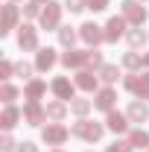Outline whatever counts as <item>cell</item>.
Returning a JSON list of instances; mask_svg holds the SVG:
<instances>
[{"label":"cell","mask_w":149,"mask_h":152,"mask_svg":"<svg viewBox=\"0 0 149 152\" xmlns=\"http://www.w3.org/2000/svg\"><path fill=\"white\" fill-rule=\"evenodd\" d=\"M50 91L56 94V99H76V82H70L67 76H58V79H53V85H50Z\"/></svg>","instance_id":"obj_10"},{"label":"cell","mask_w":149,"mask_h":152,"mask_svg":"<svg viewBox=\"0 0 149 152\" xmlns=\"http://www.w3.org/2000/svg\"><path fill=\"white\" fill-rule=\"evenodd\" d=\"M67 137H70V132H67L61 123H47V126L41 129V140H44L47 146H61Z\"/></svg>","instance_id":"obj_2"},{"label":"cell","mask_w":149,"mask_h":152,"mask_svg":"<svg viewBox=\"0 0 149 152\" xmlns=\"http://www.w3.org/2000/svg\"><path fill=\"white\" fill-rule=\"evenodd\" d=\"M53 152H64V149H53Z\"/></svg>","instance_id":"obj_39"},{"label":"cell","mask_w":149,"mask_h":152,"mask_svg":"<svg viewBox=\"0 0 149 152\" xmlns=\"http://www.w3.org/2000/svg\"><path fill=\"white\" fill-rule=\"evenodd\" d=\"M126 114H129L131 123H143V120L149 117V108H146V102H143V99H131L129 108H126Z\"/></svg>","instance_id":"obj_16"},{"label":"cell","mask_w":149,"mask_h":152,"mask_svg":"<svg viewBox=\"0 0 149 152\" xmlns=\"http://www.w3.org/2000/svg\"><path fill=\"white\" fill-rule=\"evenodd\" d=\"M120 12H123V18L134 23V26H140L143 20H146V6H140V0H123L120 3Z\"/></svg>","instance_id":"obj_4"},{"label":"cell","mask_w":149,"mask_h":152,"mask_svg":"<svg viewBox=\"0 0 149 152\" xmlns=\"http://www.w3.org/2000/svg\"><path fill=\"white\" fill-rule=\"evenodd\" d=\"M146 32H143V29H140V26H134V29H129V32H126V41H129V47L131 50H137V47H143V44H146Z\"/></svg>","instance_id":"obj_24"},{"label":"cell","mask_w":149,"mask_h":152,"mask_svg":"<svg viewBox=\"0 0 149 152\" xmlns=\"http://www.w3.org/2000/svg\"><path fill=\"white\" fill-rule=\"evenodd\" d=\"M102 64H105V61H102V53H99L96 47H91V50H88V61H85V70H91V67L99 70Z\"/></svg>","instance_id":"obj_26"},{"label":"cell","mask_w":149,"mask_h":152,"mask_svg":"<svg viewBox=\"0 0 149 152\" xmlns=\"http://www.w3.org/2000/svg\"><path fill=\"white\" fill-rule=\"evenodd\" d=\"M18 152H38V146L32 140H23V143H18Z\"/></svg>","instance_id":"obj_36"},{"label":"cell","mask_w":149,"mask_h":152,"mask_svg":"<svg viewBox=\"0 0 149 152\" xmlns=\"http://www.w3.org/2000/svg\"><path fill=\"white\" fill-rule=\"evenodd\" d=\"M44 94H47V82L44 79H29L26 88H23V96L26 99H41Z\"/></svg>","instance_id":"obj_18"},{"label":"cell","mask_w":149,"mask_h":152,"mask_svg":"<svg viewBox=\"0 0 149 152\" xmlns=\"http://www.w3.org/2000/svg\"><path fill=\"white\" fill-rule=\"evenodd\" d=\"M129 114H120V111H108V117H105V126L111 129L114 134H123V132H129Z\"/></svg>","instance_id":"obj_14"},{"label":"cell","mask_w":149,"mask_h":152,"mask_svg":"<svg viewBox=\"0 0 149 152\" xmlns=\"http://www.w3.org/2000/svg\"><path fill=\"white\" fill-rule=\"evenodd\" d=\"M105 152H134V146H131L129 140H114V143H111Z\"/></svg>","instance_id":"obj_31"},{"label":"cell","mask_w":149,"mask_h":152,"mask_svg":"<svg viewBox=\"0 0 149 152\" xmlns=\"http://www.w3.org/2000/svg\"><path fill=\"white\" fill-rule=\"evenodd\" d=\"M41 26L44 29H58V20H61V6H58L56 0H50V3H44V9H41Z\"/></svg>","instance_id":"obj_5"},{"label":"cell","mask_w":149,"mask_h":152,"mask_svg":"<svg viewBox=\"0 0 149 152\" xmlns=\"http://www.w3.org/2000/svg\"><path fill=\"white\" fill-rule=\"evenodd\" d=\"M0 99H3L6 105H12V102L18 99V88L9 85V82H3V85H0Z\"/></svg>","instance_id":"obj_28"},{"label":"cell","mask_w":149,"mask_h":152,"mask_svg":"<svg viewBox=\"0 0 149 152\" xmlns=\"http://www.w3.org/2000/svg\"><path fill=\"white\" fill-rule=\"evenodd\" d=\"M108 3L111 0H88V9L91 12H102V9H108Z\"/></svg>","instance_id":"obj_35"},{"label":"cell","mask_w":149,"mask_h":152,"mask_svg":"<svg viewBox=\"0 0 149 152\" xmlns=\"http://www.w3.org/2000/svg\"><path fill=\"white\" fill-rule=\"evenodd\" d=\"M96 85H99V76H93L91 70H79V73H76V88H82V91H96Z\"/></svg>","instance_id":"obj_19"},{"label":"cell","mask_w":149,"mask_h":152,"mask_svg":"<svg viewBox=\"0 0 149 152\" xmlns=\"http://www.w3.org/2000/svg\"><path fill=\"white\" fill-rule=\"evenodd\" d=\"M20 117H23V111H18L15 105H6V108H3V114H0V126L9 132V129H15V126H18Z\"/></svg>","instance_id":"obj_17"},{"label":"cell","mask_w":149,"mask_h":152,"mask_svg":"<svg viewBox=\"0 0 149 152\" xmlns=\"http://www.w3.org/2000/svg\"><path fill=\"white\" fill-rule=\"evenodd\" d=\"M12 73H15V64H12V61H0V79H3V82H9Z\"/></svg>","instance_id":"obj_32"},{"label":"cell","mask_w":149,"mask_h":152,"mask_svg":"<svg viewBox=\"0 0 149 152\" xmlns=\"http://www.w3.org/2000/svg\"><path fill=\"white\" fill-rule=\"evenodd\" d=\"M18 18H20L18 6L9 0V3L3 6V18H0V35H9L12 29H18Z\"/></svg>","instance_id":"obj_8"},{"label":"cell","mask_w":149,"mask_h":152,"mask_svg":"<svg viewBox=\"0 0 149 152\" xmlns=\"http://www.w3.org/2000/svg\"><path fill=\"white\" fill-rule=\"evenodd\" d=\"M143 67H149V53H143Z\"/></svg>","instance_id":"obj_37"},{"label":"cell","mask_w":149,"mask_h":152,"mask_svg":"<svg viewBox=\"0 0 149 152\" xmlns=\"http://www.w3.org/2000/svg\"><path fill=\"white\" fill-rule=\"evenodd\" d=\"M85 61H88V50H67L64 56H61V64L70 70H85Z\"/></svg>","instance_id":"obj_12"},{"label":"cell","mask_w":149,"mask_h":152,"mask_svg":"<svg viewBox=\"0 0 149 152\" xmlns=\"http://www.w3.org/2000/svg\"><path fill=\"white\" fill-rule=\"evenodd\" d=\"M114 102H117V91H114L111 85H105V88H99L96 96H93V108H99V111H114Z\"/></svg>","instance_id":"obj_9"},{"label":"cell","mask_w":149,"mask_h":152,"mask_svg":"<svg viewBox=\"0 0 149 152\" xmlns=\"http://www.w3.org/2000/svg\"><path fill=\"white\" fill-rule=\"evenodd\" d=\"M126 23H129V20L123 18V15H120V18H111L108 23H105V41L114 44L120 35H126V32H129V29H126Z\"/></svg>","instance_id":"obj_13"},{"label":"cell","mask_w":149,"mask_h":152,"mask_svg":"<svg viewBox=\"0 0 149 152\" xmlns=\"http://www.w3.org/2000/svg\"><path fill=\"white\" fill-rule=\"evenodd\" d=\"M12 3H15V0H12Z\"/></svg>","instance_id":"obj_41"},{"label":"cell","mask_w":149,"mask_h":152,"mask_svg":"<svg viewBox=\"0 0 149 152\" xmlns=\"http://www.w3.org/2000/svg\"><path fill=\"white\" fill-rule=\"evenodd\" d=\"M123 85H126V91H131L137 99H149V73H131V76H126Z\"/></svg>","instance_id":"obj_3"},{"label":"cell","mask_w":149,"mask_h":152,"mask_svg":"<svg viewBox=\"0 0 149 152\" xmlns=\"http://www.w3.org/2000/svg\"><path fill=\"white\" fill-rule=\"evenodd\" d=\"M123 67H129V70H140V67H143V56L134 53V50L126 53V56H123Z\"/></svg>","instance_id":"obj_27"},{"label":"cell","mask_w":149,"mask_h":152,"mask_svg":"<svg viewBox=\"0 0 149 152\" xmlns=\"http://www.w3.org/2000/svg\"><path fill=\"white\" fill-rule=\"evenodd\" d=\"M38 3H50V0H38Z\"/></svg>","instance_id":"obj_38"},{"label":"cell","mask_w":149,"mask_h":152,"mask_svg":"<svg viewBox=\"0 0 149 152\" xmlns=\"http://www.w3.org/2000/svg\"><path fill=\"white\" fill-rule=\"evenodd\" d=\"M15 73L26 79V76L32 73V64H29V61H15Z\"/></svg>","instance_id":"obj_33"},{"label":"cell","mask_w":149,"mask_h":152,"mask_svg":"<svg viewBox=\"0 0 149 152\" xmlns=\"http://www.w3.org/2000/svg\"><path fill=\"white\" fill-rule=\"evenodd\" d=\"M79 38L88 44V47H96L105 41V26H96V23H82L79 26Z\"/></svg>","instance_id":"obj_6"},{"label":"cell","mask_w":149,"mask_h":152,"mask_svg":"<svg viewBox=\"0 0 149 152\" xmlns=\"http://www.w3.org/2000/svg\"><path fill=\"white\" fill-rule=\"evenodd\" d=\"M47 117H50V120H64V117H67V102H64V99H53V102H47Z\"/></svg>","instance_id":"obj_21"},{"label":"cell","mask_w":149,"mask_h":152,"mask_svg":"<svg viewBox=\"0 0 149 152\" xmlns=\"http://www.w3.org/2000/svg\"><path fill=\"white\" fill-rule=\"evenodd\" d=\"M41 6L44 3H38V0H26L23 3V15L26 18H41Z\"/></svg>","instance_id":"obj_29"},{"label":"cell","mask_w":149,"mask_h":152,"mask_svg":"<svg viewBox=\"0 0 149 152\" xmlns=\"http://www.w3.org/2000/svg\"><path fill=\"white\" fill-rule=\"evenodd\" d=\"M129 143L134 146V149H149V132H146V129H134V132H129Z\"/></svg>","instance_id":"obj_23"},{"label":"cell","mask_w":149,"mask_h":152,"mask_svg":"<svg viewBox=\"0 0 149 152\" xmlns=\"http://www.w3.org/2000/svg\"><path fill=\"white\" fill-rule=\"evenodd\" d=\"M64 9H70L73 15H79L82 9H88V0H64Z\"/></svg>","instance_id":"obj_30"},{"label":"cell","mask_w":149,"mask_h":152,"mask_svg":"<svg viewBox=\"0 0 149 152\" xmlns=\"http://www.w3.org/2000/svg\"><path fill=\"white\" fill-rule=\"evenodd\" d=\"M56 61H58V56H56V50H53V47H41V50H38V56H35V70H50Z\"/></svg>","instance_id":"obj_15"},{"label":"cell","mask_w":149,"mask_h":152,"mask_svg":"<svg viewBox=\"0 0 149 152\" xmlns=\"http://www.w3.org/2000/svg\"><path fill=\"white\" fill-rule=\"evenodd\" d=\"M102 132H105V126H102V123H93V120H88V117H79V120L73 123V129H70L73 137L88 140V143H96V140L102 137Z\"/></svg>","instance_id":"obj_1"},{"label":"cell","mask_w":149,"mask_h":152,"mask_svg":"<svg viewBox=\"0 0 149 152\" xmlns=\"http://www.w3.org/2000/svg\"><path fill=\"white\" fill-rule=\"evenodd\" d=\"M96 76H99L105 85H114V82L120 79V67H117V64H102V67L96 70Z\"/></svg>","instance_id":"obj_22"},{"label":"cell","mask_w":149,"mask_h":152,"mask_svg":"<svg viewBox=\"0 0 149 152\" xmlns=\"http://www.w3.org/2000/svg\"><path fill=\"white\" fill-rule=\"evenodd\" d=\"M56 32H58V44H61V47H64V50H73V44H76V38H79V32H76L73 26H58Z\"/></svg>","instance_id":"obj_20"},{"label":"cell","mask_w":149,"mask_h":152,"mask_svg":"<svg viewBox=\"0 0 149 152\" xmlns=\"http://www.w3.org/2000/svg\"><path fill=\"white\" fill-rule=\"evenodd\" d=\"M23 120H26V126H41V123L47 120V108H41L38 99H26V105H23Z\"/></svg>","instance_id":"obj_7"},{"label":"cell","mask_w":149,"mask_h":152,"mask_svg":"<svg viewBox=\"0 0 149 152\" xmlns=\"http://www.w3.org/2000/svg\"><path fill=\"white\" fill-rule=\"evenodd\" d=\"M91 108H93L91 99H79V96H76V99H70V111H73L76 117H88V111H91Z\"/></svg>","instance_id":"obj_25"},{"label":"cell","mask_w":149,"mask_h":152,"mask_svg":"<svg viewBox=\"0 0 149 152\" xmlns=\"http://www.w3.org/2000/svg\"><path fill=\"white\" fill-rule=\"evenodd\" d=\"M0 149H3V152H12V149H18V143L12 140V134H3V137H0Z\"/></svg>","instance_id":"obj_34"},{"label":"cell","mask_w":149,"mask_h":152,"mask_svg":"<svg viewBox=\"0 0 149 152\" xmlns=\"http://www.w3.org/2000/svg\"><path fill=\"white\" fill-rule=\"evenodd\" d=\"M140 3H143V0H140Z\"/></svg>","instance_id":"obj_40"},{"label":"cell","mask_w":149,"mask_h":152,"mask_svg":"<svg viewBox=\"0 0 149 152\" xmlns=\"http://www.w3.org/2000/svg\"><path fill=\"white\" fill-rule=\"evenodd\" d=\"M18 47L20 50H38V29L35 26H29V23L18 26Z\"/></svg>","instance_id":"obj_11"},{"label":"cell","mask_w":149,"mask_h":152,"mask_svg":"<svg viewBox=\"0 0 149 152\" xmlns=\"http://www.w3.org/2000/svg\"><path fill=\"white\" fill-rule=\"evenodd\" d=\"M146 152H149V149H146Z\"/></svg>","instance_id":"obj_42"}]
</instances>
